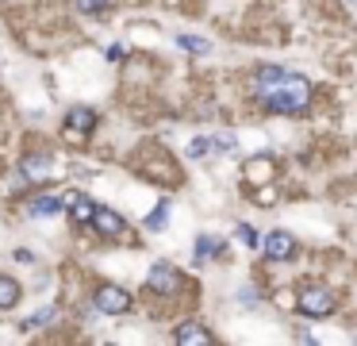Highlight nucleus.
Wrapping results in <instances>:
<instances>
[{"mask_svg": "<svg viewBox=\"0 0 357 346\" xmlns=\"http://www.w3.org/2000/svg\"><path fill=\"white\" fill-rule=\"evenodd\" d=\"M258 93H261V104L277 115H296L308 108L311 100V85L304 81L299 73H284L277 66H265L258 73Z\"/></svg>", "mask_w": 357, "mask_h": 346, "instance_id": "nucleus-1", "label": "nucleus"}, {"mask_svg": "<svg viewBox=\"0 0 357 346\" xmlns=\"http://www.w3.org/2000/svg\"><path fill=\"white\" fill-rule=\"evenodd\" d=\"M296 308L304 312V316H327V312H334V297H330V288L311 285V288H304V292L296 297Z\"/></svg>", "mask_w": 357, "mask_h": 346, "instance_id": "nucleus-2", "label": "nucleus"}, {"mask_svg": "<svg viewBox=\"0 0 357 346\" xmlns=\"http://www.w3.org/2000/svg\"><path fill=\"white\" fill-rule=\"evenodd\" d=\"M97 308L104 312V316H123V312H131V297H127L123 288H116V285H104L97 292Z\"/></svg>", "mask_w": 357, "mask_h": 346, "instance_id": "nucleus-3", "label": "nucleus"}, {"mask_svg": "<svg viewBox=\"0 0 357 346\" xmlns=\"http://www.w3.org/2000/svg\"><path fill=\"white\" fill-rule=\"evenodd\" d=\"M292 254H296V239H292L288 231H269V235H265V258L288 262Z\"/></svg>", "mask_w": 357, "mask_h": 346, "instance_id": "nucleus-4", "label": "nucleus"}, {"mask_svg": "<svg viewBox=\"0 0 357 346\" xmlns=\"http://www.w3.org/2000/svg\"><path fill=\"white\" fill-rule=\"evenodd\" d=\"M177 285H181V277H177V269L169 266V262H158V266L150 269V292H162V297H169Z\"/></svg>", "mask_w": 357, "mask_h": 346, "instance_id": "nucleus-5", "label": "nucleus"}, {"mask_svg": "<svg viewBox=\"0 0 357 346\" xmlns=\"http://www.w3.org/2000/svg\"><path fill=\"white\" fill-rule=\"evenodd\" d=\"M93 127H97L93 108H69V115H66V135H69V139H77V131L88 135Z\"/></svg>", "mask_w": 357, "mask_h": 346, "instance_id": "nucleus-6", "label": "nucleus"}, {"mask_svg": "<svg viewBox=\"0 0 357 346\" xmlns=\"http://www.w3.org/2000/svg\"><path fill=\"white\" fill-rule=\"evenodd\" d=\"M66 208H69V220L73 223H93V216H97V204L88 200V196H66Z\"/></svg>", "mask_w": 357, "mask_h": 346, "instance_id": "nucleus-7", "label": "nucleus"}, {"mask_svg": "<svg viewBox=\"0 0 357 346\" xmlns=\"http://www.w3.org/2000/svg\"><path fill=\"white\" fill-rule=\"evenodd\" d=\"M20 170H23L27 181H42V177H50V158L47 154H31V158L20 162Z\"/></svg>", "mask_w": 357, "mask_h": 346, "instance_id": "nucleus-8", "label": "nucleus"}, {"mask_svg": "<svg viewBox=\"0 0 357 346\" xmlns=\"http://www.w3.org/2000/svg\"><path fill=\"white\" fill-rule=\"evenodd\" d=\"M93 223H97V231H100V235H119V231H123V216H116L112 208H97Z\"/></svg>", "mask_w": 357, "mask_h": 346, "instance_id": "nucleus-9", "label": "nucleus"}, {"mask_svg": "<svg viewBox=\"0 0 357 346\" xmlns=\"http://www.w3.org/2000/svg\"><path fill=\"white\" fill-rule=\"evenodd\" d=\"M177 343H181V346H208V343H212V331H204V327L184 323L181 331H177Z\"/></svg>", "mask_w": 357, "mask_h": 346, "instance_id": "nucleus-10", "label": "nucleus"}, {"mask_svg": "<svg viewBox=\"0 0 357 346\" xmlns=\"http://www.w3.org/2000/svg\"><path fill=\"white\" fill-rule=\"evenodd\" d=\"M62 208H66L62 196H39V200L31 204V216H58Z\"/></svg>", "mask_w": 357, "mask_h": 346, "instance_id": "nucleus-11", "label": "nucleus"}, {"mask_svg": "<svg viewBox=\"0 0 357 346\" xmlns=\"http://www.w3.org/2000/svg\"><path fill=\"white\" fill-rule=\"evenodd\" d=\"M246 177H250V181H269V177H273V162H269V158H254V162L246 165Z\"/></svg>", "mask_w": 357, "mask_h": 346, "instance_id": "nucleus-12", "label": "nucleus"}, {"mask_svg": "<svg viewBox=\"0 0 357 346\" xmlns=\"http://www.w3.org/2000/svg\"><path fill=\"white\" fill-rule=\"evenodd\" d=\"M16 300H20V285L12 277H0V308H12Z\"/></svg>", "mask_w": 357, "mask_h": 346, "instance_id": "nucleus-13", "label": "nucleus"}, {"mask_svg": "<svg viewBox=\"0 0 357 346\" xmlns=\"http://www.w3.org/2000/svg\"><path fill=\"white\" fill-rule=\"evenodd\" d=\"M177 43H181L188 54H208V50H212V43H208V38H200V35H177Z\"/></svg>", "mask_w": 357, "mask_h": 346, "instance_id": "nucleus-14", "label": "nucleus"}, {"mask_svg": "<svg viewBox=\"0 0 357 346\" xmlns=\"http://www.w3.org/2000/svg\"><path fill=\"white\" fill-rule=\"evenodd\" d=\"M165 216H169V200H162L154 211H150V220H146V227H150V231H162V227H165Z\"/></svg>", "mask_w": 357, "mask_h": 346, "instance_id": "nucleus-15", "label": "nucleus"}, {"mask_svg": "<svg viewBox=\"0 0 357 346\" xmlns=\"http://www.w3.org/2000/svg\"><path fill=\"white\" fill-rule=\"evenodd\" d=\"M215 250H219V242H215V239H196V262L204 266V258H212Z\"/></svg>", "mask_w": 357, "mask_h": 346, "instance_id": "nucleus-16", "label": "nucleus"}, {"mask_svg": "<svg viewBox=\"0 0 357 346\" xmlns=\"http://www.w3.org/2000/svg\"><path fill=\"white\" fill-rule=\"evenodd\" d=\"M54 316H58L54 308H42V312H35V316H31L23 327H47V323H54Z\"/></svg>", "mask_w": 357, "mask_h": 346, "instance_id": "nucleus-17", "label": "nucleus"}, {"mask_svg": "<svg viewBox=\"0 0 357 346\" xmlns=\"http://www.w3.org/2000/svg\"><path fill=\"white\" fill-rule=\"evenodd\" d=\"M212 139H196V143L193 146H188V154H193V158H200V154H208V150H212Z\"/></svg>", "mask_w": 357, "mask_h": 346, "instance_id": "nucleus-18", "label": "nucleus"}, {"mask_svg": "<svg viewBox=\"0 0 357 346\" xmlns=\"http://www.w3.org/2000/svg\"><path fill=\"white\" fill-rule=\"evenodd\" d=\"M238 235H242V242H246V246H258V231H254L250 223H242V227H238Z\"/></svg>", "mask_w": 357, "mask_h": 346, "instance_id": "nucleus-19", "label": "nucleus"}, {"mask_svg": "<svg viewBox=\"0 0 357 346\" xmlns=\"http://www.w3.org/2000/svg\"><path fill=\"white\" fill-rule=\"evenodd\" d=\"M104 58L108 62H119V58H123V43H112V47L104 50Z\"/></svg>", "mask_w": 357, "mask_h": 346, "instance_id": "nucleus-20", "label": "nucleus"}, {"mask_svg": "<svg viewBox=\"0 0 357 346\" xmlns=\"http://www.w3.org/2000/svg\"><path fill=\"white\" fill-rule=\"evenodd\" d=\"M215 146H219V150H231L234 139H231V135H215Z\"/></svg>", "mask_w": 357, "mask_h": 346, "instance_id": "nucleus-21", "label": "nucleus"}, {"mask_svg": "<svg viewBox=\"0 0 357 346\" xmlns=\"http://www.w3.org/2000/svg\"><path fill=\"white\" fill-rule=\"evenodd\" d=\"M81 4V12H100V4H104V0H77Z\"/></svg>", "mask_w": 357, "mask_h": 346, "instance_id": "nucleus-22", "label": "nucleus"}]
</instances>
